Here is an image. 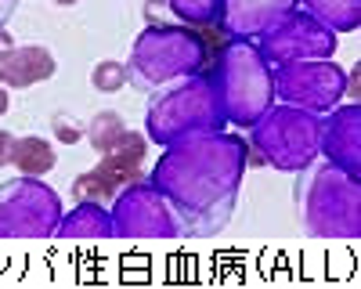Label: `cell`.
Wrapping results in <instances>:
<instances>
[{
    "mask_svg": "<svg viewBox=\"0 0 361 289\" xmlns=\"http://www.w3.org/2000/svg\"><path fill=\"white\" fill-rule=\"evenodd\" d=\"M246 166V137L206 130L166 144L148 181L173 202L192 235H217L235 214Z\"/></svg>",
    "mask_w": 361,
    "mask_h": 289,
    "instance_id": "cell-1",
    "label": "cell"
},
{
    "mask_svg": "<svg viewBox=\"0 0 361 289\" xmlns=\"http://www.w3.org/2000/svg\"><path fill=\"white\" fill-rule=\"evenodd\" d=\"M296 221L314 239L361 235V181L333 163H311L296 181Z\"/></svg>",
    "mask_w": 361,
    "mask_h": 289,
    "instance_id": "cell-2",
    "label": "cell"
},
{
    "mask_svg": "<svg viewBox=\"0 0 361 289\" xmlns=\"http://www.w3.org/2000/svg\"><path fill=\"white\" fill-rule=\"evenodd\" d=\"M224 112L217 105L214 83L202 73L180 76L166 87H156L145 109V134L152 144H173L180 137L206 134V130H224Z\"/></svg>",
    "mask_w": 361,
    "mask_h": 289,
    "instance_id": "cell-3",
    "label": "cell"
},
{
    "mask_svg": "<svg viewBox=\"0 0 361 289\" xmlns=\"http://www.w3.org/2000/svg\"><path fill=\"white\" fill-rule=\"evenodd\" d=\"M206 54L209 51L199 29L185 22H156L137 33L127 58V76L145 91H156V87H166L180 76L202 73Z\"/></svg>",
    "mask_w": 361,
    "mask_h": 289,
    "instance_id": "cell-4",
    "label": "cell"
},
{
    "mask_svg": "<svg viewBox=\"0 0 361 289\" xmlns=\"http://www.w3.org/2000/svg\"><path fill=\"white\" fill-rule=\"evenodd\" d=\"M209 83H214V94H217L224 120L231 127H243V130L275 102V91H271V66L264 62L257 44L243 40V37H231L221 47L217 66L209 73Z\"/></svg>",
    "mask_w": 361,
    "mask_h": 289,
    "instance_id": "cell-5",
    "label": "cell"
},
{
    "mask_svg": "<svg viewBox=\"0 0 361 289\" xmlns=\"http://www.w3.org/2000/svg\"><path fill=\"white\" fill-rule=\"evenodd\" d=\"M246 159L267 163L282 173H300L318 159V116L271 102L257 120L246 127Z\"/></svg>",
    "mask_w": 361,
    "mask_h": 289,
    "instance_id": "cell-6",
    "label": "cell"
},
{
    "mask_svg": "<svg viewBox=\"0 0 361 289\" xmlns=\"http://www.w3.org/2000/svg\"><path fill=\"white\" fill-rule=\"evenodd\" d=\"M62 214V195L44 178L18 173L0 185V239H47Z\"/></svg>",
    "mask_w": 361,
    "mask_h": 289,
    "instance_id": "cell-7",
    "label": "cell"
},
{
    "mask_svg": "<svg viewBox=\"0 0 361 289\" xmlns=\"http://www.w3.org/2000/svg\"><path fill=\"white\" fill-rule=\"evenodd\" d=\"M112 231L119 239H188L192 231L152 181H130L112 199Z\"/></svg>",
    "mask_w": 361,
    "mask_h": 289,
    "instance_id": "cell-8",
    "label": "cell"
},
{
    "mask_svg": "<svg viewBox=\"0 0 361 289\" xmlns=\"http://www.w3.org/2000/svg\"><path fill=\"white\" fill-rule=\"evenodd\" d=\"M271 91H275V102L282 105L322 116L347 98V69L333 62V58L271 66Z\"/></svg>",
    "mask_w": 361,
    "mask_h": 289,
    "instance_id": "cell-9",
    "label": "cell"
},
{
    "mask_svg": "<svg viewBox=\"0 0 361 289\" xmlns=\"http://www.w3.org/2000/svg\"><path fill=\"white\" fill-rule=\"evenodd\" d=\"M267 66H289V62H318V58L336 54V33L325 29L304 8H293L275 18L264 33L253 40Z\"/></svg>",
    "mask_w": 361,
    "mask_h": 289,
    "instance_id": "cell-10",
    "label": "cell"
},
{
    "mask_svg": "<svg viewBox=\"0 0 361 289\" xmlns=\"http://www.w3.org/2000/svg\"><path fill=\"white\" fill-rule=\"evenodd\" d=\"M145 152H148V137L137 134V130H123V137H119L109 152H102V163L73 181V195L76 199H94V202H112L119 188L137 181Z\"/></svg>",
    "mask_w": 361,
    "mask_h": 289,
    "instance_id": "cell-11",
    "label": "cell"
},
{
    "mask_svg": "<svg viewBox=\"0 0 361 289\" xmlns=\"http://www.w3.org/2000/svg\"><path fill=\"white\" fill-rule=\"evenodd\" d=\"M318 159L347 173H361V105L340 102L318 116Z\"/></svg>",
    "mask_w": 361,
    "mask_h": 289,
    "instance_id": "cell-12",
    "label": "cell"
},
{
    "mask_svg": "<svg viewBox=\"0 0 361 289\" xmlns=\"http://www.w3.org/2000/svg\"><path fill=\"white\" fill-rule=\"evenodd\" d=\"M58 73V58L40 44H8L0 47V87H37Z\"/></svg>",
    "mask_w": 361,
    "mask_h": 289,
    "instance_id": "cell-13",
    "label": "cell"
},
{
    "mask_svg": "<svg viewBox=\"0 0 361 289\" xmlns=\"http://www.w3.org/2000/svg\"><path fill=\"white\" fill-rule=\"evenodd\" d=\"M293 8H296V0H224L221 22H224V33L228 37L257 40L271 22L282 18Z\"/></svg>",
    "mask_w": 361,
    "mask_h": 289,
    "instance_id": "cell-14",
    "label": "cell"
},
{
    "mask_svg": "<svg viewBox=\"0 0 361 289\" xmlns=\"http://www.w3.org/2000/svg\"><path fill=\"white\" fill-rule=\"evenodd\" d=\"M54 235L62 239H112V214L105 202H94V199H80V207L62 214L58 221V231Z\"/></svg>",
    "mask_w": 361,
    "mask_h": 289,
    "instance_id": "cell-15",
    "label": "cell"
},
{
    "mask_svg": "<svg viewBox=\"0 0 361 289\" xmlns=\"http://www.w3.org/2000/svg\"><path fill=\"white\" fill-rule=\"evenodd\" d=\"M58 163V152L54 144L40 134H25V137H15V149H11V166L25 178H44L51 173Z\"/></svg>",
    "mask_w": 361,
    "mask_h": 289,
    "instance_id": "cell-16",
    "label": "cell"
},
{
    "mask_svg": "<svg viewBox=\"0 0 361 289\" xmlns=\"http://www.w3.org/2000/svg\"><path fill=\"white\" fill-rule=\"evenodd\" d=\"M296 8L314 15L325 29L333 33H354L361 25V0H296Z\"/></svg>",
    "mask_w": 361,
    "mask_h": 289,
    "instance_id": "cell-17",
    "label": "cell"
},
{
    "mask_svg": "<svg viewBox=\"0 0 361 289\" xmlns=\"http://www.w3.org/2000/svg\"><path fill=\"white\" fill-rule=\"evenodd\" d=\"M123 130H127L123 116L112 112V109H102V112L90 116V123L83 127V137L90 141V149H94V152L102 156V152H109V149H112V144H116L119 137H123Z\"/></svg>",
    "mask_w": 361,
    "mask_h": 289,
    "instance_id": "cell-18",
    "label": "cell"
},
{
    "mask_svg": "<svg viewBox=\"0 0 361 289\" xmlns=\"http://www.w3.org/2000/svg\"><path fill=\"white\" fill-rule=\"evenodd\" d=\"M166 8L185 25H217L224 0H166Z\"/></svg>",
    "mask_w": 361,
    "mask_h": 289,
    "instance_id": "cell-19",
    "label": "cell"
},
{
    "mask_svg": "<svg viewBox=\"0 0 361 289\" xmlns=\"http://www.w3.org/2000/svg\"><path fill=\"white\" fill-rule=\"evenodd\" d=\"M127 83H130L127 62L105 58V62H98L94 69H90V87H94V91H102V94H116V91H123Z\"/></svg>",
    "mask_w": 361,
    "mask_h": 289,
    "instance_id": "cell-20",
    "label": "cell"
},
{
    "mask_svg": "<svg viewBox=\"0 0 361 289\" xmlns=\"http://www.w3.org/2000/svg\"><path fill=\"white\" fill-rule=\"evenodd\" d=\"M51 123H54V137L58 141H80V127H73L66 116H54Z\"/></svg>",
    "mask_w": 361,
    "mask_h": 289,
    "instance_id": "cell-21",
    "label": "cell"
},
{
    "mask_svg": "<svg viewBox=\"0 0 361 289\" xmlns=\"http://www.w3.org/2000/svg\"><path fill=\"white\" fill-rule=\"evenodd\" d=\"M166 0H148L145 4V18H148V25H156V22H166Z\"/></svg>",
    "mask_w": 361,
    "mask_h": 289,
    "instance_id": "cell-22",
    "label": "cell"
},
{
    "mask_svg": "<svg viewBox=\"0 0 361 289\" xmlns=\"http://www.w3.org/2000/svg\"><path fill=\"white\" fill-rule=\"evenodd\" d=\"M11 149H15V134L0 130V166H11Z\"/></svg>",
    "mask_w": 361,
    "mask_h": 289,
    "instance_id": "cell-23",
    "label": "cell"
},
{
    "mask_svg": "<svg viewBox=\"0 0 361 289\" xmlns=\"http://www.w3.org/2000/svg\"><path fill=\"white\" fill-rule=\"evenodd\" d=\"M15 8H18V0H0V25L15 15Z\"/></svg>",
    "mask_w": 361,
    "mask_h": 289,
    "instance_id": "cell-24",
    "label": "cell"
},
{
    "mask_svg": "<svg viewBox=\"0 0 361 289\" xmlns=\"http://www.w3.org/2000/svg\"><path fill=\"white\" fill-rule=\"evenodd\" d=\"M8 112V87H0V116Z\"/></svg>",
    "mask_w": 361,
    "mask_h": 289,
    "instance_id": "cell-25",
    "label": "cell"
},
{
    "mask_svg": "<svg viewBox=\"0 0 361 289\" xmlns=\"http://www.w3.org/2000/svg\"><path fill=\"white\" fill-rule=\"evenodd\" d=\"M54 4H62V8H73V4H80V0H54Z\"/></svg>",
    "mask_w": 361,
    "mask_h": 289,
    "instance_id": "cell-26",
    "label": "cell"
}]
</instances>
